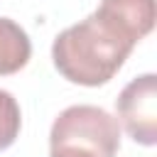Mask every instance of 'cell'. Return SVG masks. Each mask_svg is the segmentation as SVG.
<instances>
[{"instance_id":"6da1fadb","label":"cell","mask_w":157,"mask_h":157,"mask_svg":"<svg viewBox=\"0 0 157 157\" xmlns=\"http://www.w3.org/2000/svg\"><path fill=\"white\" fill-rule=\"evenodd\" d=\"M140 39L115 17L96 7L86 20L66 27L52 42L54 69L71 83L103 86L108 83Z\"/></svg>"},{"instance_id":"7a4b0ae2","label":"cell","mask_w":157,"mask_h":157,"mask_svg":"<svg viewBox=\"0 0 157 157\" xmlns=\"http://www.w3.org/2000/svg\"><path fill=\"white\" fill-rule=\"evenodd\" d=\"M61 142L93 147L105 157H115L120 150V123L98 105H69L54 118L49 130V145Z\"/></svg>"},{"instance_id":"3957f363","label":"cell","mask_w":157,"mask_h":157,"mask_svg":"<svg viewBox=\"0 0 157 157\" xmlns=\"http://www.w3.org/2000/svg\"><path fill=\"white\" fill-rule=\"evenodd\" d=\"M118 120L125 132L145 147L157 145V76L142 74L132 78L115 98Z\"/></svg>"},{"instance_id":"277c9868","label":"cell","mask_w":157,"mask_h":157,"mask_svg":"<svg viewBox=\"0 0 157 157\" xmlns=\"http://www.w3.org/2000/svg\"><path fill=\"white\" fill-rule=\"evenodd\" d=\"M32 56V42L27 32L10 17H0V76L17 74Z\"/></svg>"},{"instance_id":"5b68a950","label":"cell","mask_w":157,"mask_h":157,"mask_svg":"<svg viewBox=\"0 0 157 157\" xmlns=\"http://www.w3.org/2000/svg\"><path fill=\"white\" fill-rule=\"evenodd\" d=\"M20 128H22V110H20V103L17 98L0 88V152L7 150L17 135H20Z\"/></svg>"},{"instance_id":"8992f818","label":"cell","mask_w":157,"mask_h":157,"mask_svg":"<svg viewBox=\"0 0 157 157\" xmlns=\"http://www.w3.org/2000/svg\"><path fill=\"white\" fill-rule=\"evenodd\" d=\"M49 157H105V155L93 150V147L61 142V145H49Z\"/></svg>"}]
</instances>
